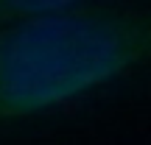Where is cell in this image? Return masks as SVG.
Returning <instances> with one entry per match:
<instances>
[{"instance_id": "1", "label": "cell", "mask_w": 151, "mask_h": 145, "mask_svg": "<svg viewBox=\"0 0 151 145\" xmlns=\"http://www.w3.org/2000/svg\"><path fill=\"white\" fill-rule=\"evenodd\" d=\"M151 67V6H81L0 25V137Z\"/></svg>"}, {"instance_id": "2", "label": "cell", "mask_w": 151, "mask_h": 145, "mask_svg": "<svg viewBox=\"0 0 151 145\" xmlns=\"http://www.w3.org/2000/svg\"><path fill=\"white\" fill-rule=\"evenodd\" d=\"M81 6H90L87 0H0V25H9L28 17H45V14H65L76 11Z\"/></svg>"}]
</instances>
